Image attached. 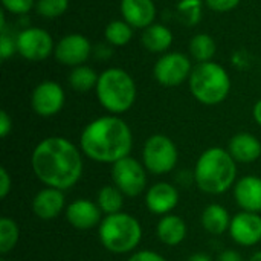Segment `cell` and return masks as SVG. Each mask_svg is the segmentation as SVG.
<instances>
[{
	"instance_id": "obj_38",
	"label": "cell",
	"mask_w": 261,
	"mask_h": 261,
	"mask_svg": "<svg viewBox=\"0 0 261 261\" xmlns=\"http://www.w3.org/2000/svg\"><path fill=\"white\" fill-rule=\"evenodd\" d=\"M248 261H261V251H257L251 255V258Z\"/></svg>"
},
{
	"instance_id": "obj_29",
	"label": "cell",
	"mask_w": 261,
	"mask_h": 261,
	"mask_svg": "<svg viewBox=\"0 0 261 261\" xmlns=\"http://www.w3.org/2000/svg\"><path fill=\"white\" fill-rule=\"evenodd\" d=\"M35 0H2L3 6L12 14H26L32 9Z\"/></svg>"
},
{
	"instance_id": "obj_9",
	"label": "cell",
	"mask_w": 261,
	"mask_h": 261,
	"mask_svg": "<svg viewBox=\"0 0 261 261\" xmlns=\"http://www.w3.org/2000/svg\"><path fill=\"white\" fill-rule=\"evenodd\" d=\"M191 63L188 57L180 52H171L164 55L154 64V78L159 84L165 87H176L180 86L190 75H191Z\"/></svg>"
},
{
	"instance_id": "obj_37",
	"label": "cell",
	"mask_w": 261,
	"mask_h": 261,
	"mask_svg": "<svg viewBox=\"0 0 261 261\" xmlns=\"http://www.w3.org/2000/svg\"><path fill=\"white\" fill-rule=\"evenodd\" d=\"M252 115H254V119L255 122L261 127V99L257 101V104L254 106V110H252Z\"/></svg>"
},
{
	"instance_id": "obj_24",
	"label": "cell",
	"mask_w": 261,
	"mask_h": 261,
	"mask_svg": "<svg viewBox=\"0 0 261 261\" xmlns=\"http://www.w3.org/2000/svg\"><path fill=\"white\" fill-rule=\"evenodd\" d=\"M98 75L92 67L76 66L69 75V84L78 92H87L98 84Z\"/></svg>"
},
{
	"instance_id": "obj_31",
	"label": "cell",
	"mask_w": 261,
	"mask_h": 261,
	"mask_svg": "<svg viewBox=\"0 0 261 261\" xmlns=\"http://www.w3.org/2000/svg\"><path fill=\"white\" fill-rule=\"evenodd\" d=\"M127 261H167L164 255L154 251H136Z\"/></svg>"
},
{
	"instance_id": "obj_28",
	"label": "cell",
	"mask_w": 261,
	"mask_h": 261,
	"mask_svg": "<svg viewBox=\"0 0 261 261\" xmlns=\"http://www.w3.org/2000/svg\"><path fill=\"white\" fill-rule=\"evenodd\" d=\"M69 0H38L37 2V11L40 15L46 18H55L60 17L67 11Z\"/></svg>"
},
{
	"instance_id": "obj_6",
	"label": "cell",
	"mask_w": 261,
	"mask_h": 261,
	"mask_svg": "<svg viewBox=\"0 0 261 261\" xmlns=\"http://www.w3.org/2000/svg\"><path fill=\"white\" fill-rule=\"evenodd\" d=\"M193 96L205 106H217L226 99L231 90L228 72L217 63H199L190 75Z\"/></svg>"
},
{
	"instance_id": "obj_33",
	"label": "cell",
	"mask_w": 261,
	"mask_h": 261,
	"mask_svg": "<svg viewBox=\"0 0 261 261\" xmlns=\"http://www.w3.org/2000/svg\"><path fill=\"white\" fill-rule=\"evenodd\" d=\"M12 190V180H11V176L8 173V170L5 167L0 168V197L2 199H6L8 194L11 193Z\"/></svg>"
},
{
	"instance_id": "obj_21",
	"label": "cell",
	"mask_w": 261,
	"mask_h": 261,
	"mask_svg": "<svg viewBox=\"0 0 261 261\" xmlns=\"http://www.w3.org/2000/svg\"><path fill=\"white\" fill-rule=\"evenodd\" d=\"M231 220L232 219L229 216V211L219 203L208 205L203 210L202 217H200L202 228L211 236H220V234L229 231Z\"/></svg>"
},
{
	"instance_id": "obj_20",
	"label": "cell",
	"mask_w": 261,
	"mask_h": 261,
	"mask_svg": "<svg viewBox=\"0 0 261 261\" xmlns=\"http://www.w3.org/2000/svg\"><path fill=\"white\" fill-rule=\"evenodd\" d=\"M187 223L176 214H167L161 217L156 225V236L165 246H179L187 239Z\"/></svg>"
},
{
	"instance_id": "obj_19",
	"label": "cell",
	"mask_w": 261,
	"mask_h": 261,
	"mask_svg": "<svg viewBox=\"0 0 261 261\" xmlns=\"http://www.w3.org/2000/svg\"><path fill=\"white\" fill-rule=\"evenodd\" d=\"M121 12L132 28H148L156 17V6L153 0H122Z\"/></svg>"
},
{
	"instance_id": "obj_2",
	"label": "cell",
	"mask_w": 261,
	"mask_h": 261,
	"mask_svg": "<svg viewBox=\"0 0 261 261\" xmlns=\"http://www.w3.org/2000/svg\"><path fill=\"white\" fill-rule=\"evenodd\" d=\"M133 148V133L118 116H101L89 122L80 136V150L86 158L99 164H115Z\"/></svg>"
},
{
	"instance_id": "obj_36",
	"label": "cell",
	"mask_w": 261,
	"mask_h": 261,
	"mask_svg": "<svg viewBox=\"0 0 261 261\" xmlns=\"http://www.w3.org/2000/svg\"><path fill=\"white\" fill-rule=\"evenodd\" d=\"M187 261H213V258H211L208 254H203V252H196V254L190 255Z\"/></svg>"
},
{
	"instance_id": "obj_16",
	"label": "cell",
	"mask_w": 261,
	"mask_h": 261,
	"mask_svg": "<svg viewBox=\"0 0 261 261\" xmlns=\"http://www.w3.org/2000/svg\"><path fill=\"white\" fill-rule=\"evenodd\" d=\"M66 206V197L61 190L43 188L32 199V213L41 220L57 219Z\"/></svg>"
},
{
	"instance_id": "obj_10",
	"label": "cell",
	"mask_w": 261,
	"mask_h": 261,
	"mask_svg": "<svg viewBox=\"0 0 261 261\" xmlns=\"http://www.w3.org/2000/svg\"><path fill=\"white\" fill-rule=\"evenodd\" d=\"M15 43L20 55L29 61H43L54 49L50 34L41 28H28L21 31Z\"/></svg>"
},
{
	"instance_id": "obj_17",
	"label": "cell",
	"mask_w": 261,
	"mask_h": 261,
	"mask_svg": "<svg viewBox=\"0 0 261 261\" xmlns=\"http://www.w3.org/2000/svg\"><path fill=\"white\" fill-rule=\"evenodd\" d=\"M234 199L242 211H261V177L248 174L239 179L234 185Z\"/></svg>"
},
{
	"instance_id": "obj_4",
	"label": "cell",
	"mask_w": 261,
	"mask_h": 261,
	"mask_svg": "<svg viewBox=\"0 0 261 261\" xmlns=\"http://www.w3.org/2000/svg\"><path fill=\"white\" fill-rule=\"evenodd\" d=\"M98 237L109 252L116 255L130 254L142 240V226L136 217L127 213L104 216L98 226Z\"/></svg>"
},
{
	"instance_id": "obj_18",
	"label": "cell",
	"mask_w": 261,
	"mask_h": 261,
	"mask_svg": "<svg viewBox=\"0 0 261 261\" xmlns=\"http://www.w3.org/2000/svg\"><path fill=\"white\" fill-rule=\"evenodd\" d=\"M228 151L239 164H252L261 156V142L252 133H237L228 144Z\"/></svg>"
},
{
	"instance_id": "obj_8",
	"label": "cell",
	"mask_w": 261,
	"mask_h": 261,
	"mask_svg": "<svg viewBox=\"0 0 261 261\" xmlns=\"http://www.w3.org/2000/svg\"><path fill=\"white\" fill-rule=\"evenodd\" d=\"M147 168L135 158H124L112 165V182L125 197H138L147 190Z\"/></svg>"
},
{
	"instance_id": "obj_26",
	"label": "cell",
	"mask_w": 261,
	"mask_h": 261,
	"mask_svg": "<svg viewBox=\"0 0 261 261\" xmlns=\"http://www.w3.org/2000/svg\"><path fill=\"white\" fill-rule=\"evenodd\" d=\"M190 52L199 63H206L216 54V43L208 34H199L191 40Z\"/></svg>"
},
{
	"instance_id": "obj_23",
	"label": "cell",
	"mask_w": 261,
	"mask_h": 261,
	"mask_svg": "<svg viewBox=\"0 0 261 261\" xmlns=\"http://www.w3.org/2000/svg\"><path fill=\"white\" fill-rule=\"evenodd\" d=\"M124 197L125 196L115 185H104L96 194V203L104 216H112L122 213Z\"/></svg>"
},
{
	"instance_id": "obj_34",
	"label": "cell",
	"mask_w": 261,
	"mask_h": 261,
	"mask_svg": "<svg viewBox=\"0 0 261 261\" xmlns=\"http://www.w3.org/2000/svg\"><path fill=\"white\" fill-rule=\"evenodd\" d=\"M11 132H12V119L5 110H2L0 112V136L6 138Z\"/></svg>"
},
{
	"instance_id": "obj_22",
	"label": "cell",
	"mask_w": 261,
	"mask_h": 261,
	"mask_svg": "<svg viewBox=\"0 0 261 261\" xmlns=\"http://www.w3.org/2000/svg\"><path fill=\"white\" fill-rule=\"evenodd\" d=\"M171 41H173V34L164 24H151L145 28V32L142 34V43L151 52L167 50Z\"/></svg>"
},
{
	"instance_id": "obj_39",
	"label": "cell",
	"mask_w": 261,
	"mask_h": 261,
	"mask_svg": "<svg viewBox=\"0 0 261 261\" xmlns=\"http://www.w3.org/2000/svg\"><path fill=\"white\" fill-rule=\"evenodd\" d=\"M0 261H6V260H5V258H2V260H0Z\"/></svg>"
},
{
	"instance_id": "obj_25",
	"label": "cell",
	"mask_w": 261,
	"mask_h": 261,
	"mask_svg": "<svg viewBox=\"0 0 261 261\" xmlns=\"http://www.w3.org/2000/svg\"><path fill=\"white\" fill-rule=\"evenodd\" d=\"M18 237H20V231H18L15 220L9 217H2L0 219V254L2 255L9 254L15 248Z\"/></svg>"
},
{
	"instance_id": "obj_13",
	"label": "cell",
	"mask_w": 261,
	"mask_h": 261,
	"mask_svg": "<svg viewBox=\"0 0 261 261\" xmlns=\"http://www.w3.org/2000/svg\"><path fill=\"white\" fill-rule=\"evenodd\" d=\"M67 223L78 231H90L102 222V213L96 202L89 199H76L66 206Z\"/></svg>"
},
{
	"instance_id": "obj_14",
	"label": "cell",
	"mask_w": 261,
	"mask_h": 261,
	"mask_svg": "<svg viewBox=\"0 0 261 261\" xmlns=\"http://www.w3.org/2000/svg\"><path fill=\"white\" fill-rule=\"evenodd\" d=\"M90 43L81 34H69L55 46V58L66 66H81L90 55Z\"/></svg>"
},
{
	"instance_id": "obj_27",
	"label": "cell",
	"mask_w": 261,
	"mask_h": 261,
	"mask_svg": "<svg viewBox=\"0 0 261 261\" xmlns=\"http://www.w3.org/2000/svg\"><path fill=\"white\" fill-rule=\"evenodd\" d=\"M133 31L127 21L115 20L106 28V40L113 46H124L132 40Z\"/></svg>"
},
{
	"instance_id": "obj_12",
	"label": "cell",
	"mask_w": 261,
	"mask_h": 261,
	"mask_svg": "<svg viewBox=\"0 0 261 261\" xmlns=\"http://www.w3.org/2000/svg\"><path fill=\"white\" fill-rule=\"evenodd\" d=\"M231 239L240 246H255L261 242V216L258 213H237L229 225Z\"/></svg>"
},
{
	"instance_id": "obj_15",
	"label": "cell",
	"mask_w": 261,
	"mask_h": 261,
	"mask_svg": "<svg viewBox=\"0 0 261 261\" xmlns=\"http://www.w3.org/2000/svg\"><path fill=\"white\" fill-rule=\"evenodd\" d=\"M179 203V191L168 182H158L145 193V206L154 216H167Z\"/></svg>"
},
{
	"instance_id": "obj_3",
	"label": "cell",
	"mask_w": 261,
	"mask_h": 261,
	"mask_svg": "<svg viewBox=\"0 0 261 261\" xmlns=\"http://www.w3.org/2000/svg\"><path fill=\"white\" fill-rule=\"evenodd\" d=\"M193 177L200 191L211 196L225 194L237 182V162L225 148H206L196 162Z\"/></svg>"
},
{
	"instance_id": "obj_11",
	"label": "cell",
	"mask_w": 261,
	"mask_h": 261,
	"mask_svg": "<svg viewBox=\"0 0 261 261\" xmlns=\"http://www.w3.org/2000/svg\"><path fill=\"white\" fill-rule=\"evenodd\" d=\"M34 112L43 118H49L61 112L64 106V90L55 81H43L38 84L31 96Z\"/></svg>"
},
{
	"instance_id": "obj_35",
	"label": "cell",
	"mask_w": 261,
	"mask_h": 261,
	"mask_svg": "<svg viewBox=\"0 0 261 261\" xmlns=\"http://www.w3.org/2000/svg\"><path fill=\"white\" fill-rule=\"evenodd\" d=\"M217 261H243V257L234 249H225L219 254Z\"/></svg>"
},
{
	"instance_id": "obj_30",
	"label": "cell",
	"mask_w": 261,
	"mask_h": 261,
	"mask_svg": "<svg viewBox=\"0 0 261 261\" xmlns=\"http://www.w3.org/2000/svg\"><path fill=\"white\" fill-rule=\"evenodd\" d=\"M205 2L216 12H228L240 3V0H205Z\"/></svg>"
},
{
	"instance_id": "obj_5",
	"label": "cell",
	"mask_w": 261,
	"mask_h": 261,
	"mask_svg": "<svg viewBox=\"0 0 261 261\" xmlns=\"http://www.w3.org/2000/svg\"><path fill=\"white\" fill-rule=\"evenodd\" d=\"M95 89L99 104L113 115L125 113L136 101V84L133 78L118 67L104 70Z\"/></svg>"
},
{
	"instance_id": "obj_7",
	"label": "cell",
	"mask_w": 261,
	"mask_h": 261,
	"mask_svg": "<svg viewBox=\"0 0 261 261\" xmlns=\"http://www.w3.org/2000/svg\"><path fill=\"white\" fill-rule=\"evenodd\" d=\"M179 161V150L174 141L165 135L150 136L142 148V164L148 173L162 176L171 173Z\"/></svg>"
},
{
	"instance_id": "obj_32",
	"label": "cell",
	"mask_w": 261,
	"mask_h": 261,
	"mask_svg": "<svg viewBox=\"0 0 261 261\" xmlns=\"http://www.w3.org/2000/svg\"><path fill=\"white\" fill-rule=\"evenodd\" d=\"M15 49H17V43H14V41L8 37V34L3 31V34H2V41H0V57H2V60L9 58V57L14 54Z\"/></svg>"
},
{
	"instance_id": "obj_1",
	"label": "cell",
	"mask_w": 261,
	"mask_h": 261,
	"mask_svg": "<svg viewBox=\"0 0 261 261\" xmlns=\"http://www.w3.org/2000/svg\"><path fill=\"white\" fill-rule=\"evenodd\" d=\"M31 168L43 185L66 191L83 176V151L66 138L49 136L34 148Z\"/></svg>"
}]
</instances>
